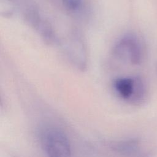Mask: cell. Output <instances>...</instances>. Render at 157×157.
Listing matches in <instances>:
<instances>
[{
	"instance_id": "cell-4",
	"label": "cell",
	"mask_w": 157,
	"mask_h": 157,
	"mask_svg": "<svg viewBox=\"0 0 157 157\" xmlns=\"http://www.w3.org/2000/svg\"><path fill=\"white\" fill-rule=\"evenodd\" d=\"M113 151L126 157H138L140 151L139 142L135 139H124L113 141L110 144Z\"/></svg>"
},
{
	"instance_id": "cell-1",
	"label": "cell",
	"mask_w": 157,
	"mask_h": 157,
	"mask_svg": "<svg viewBox=\"0 0 157 157\" xmlns=\"http://www.w3.org/2000/svg\"><path fill=\"white\" fill-rule=\"evenodd\" d=\"M39 139L48 157H72L70 142L59 129L53 126L44 128L40 132Z\"/></svg>"
},
{
	"instance_id": "cell-5",
	"label": "cell",
	"mask_w": 157,
	"mask_h": 157,
	"mask_svg": "<svg viewBox=\"0 0 157 157\" xmlns=\"http://www.w3.org/2000/svg\"><path fill=\"white\" fill-rule=\"evenodd\" d=\"M64 9L74 15H81L86 10L85 0H61Z\"/></svg>"
},
{
	"instance_id": "cell-2",
	"label": "cell",
	"mask_w": 157,
	"mask_h": 157,
	"mask_svg": "<svg viewBox=\"0 0 157 157\" xmlns=\"http://www.w3.org/2000/svg\"><path fill=\"white\" fill-rule=\"evenodd\" d=\"M113 54L120 60L133 65H139L145 57L144 45L138 36L128 34L115 43L113 47Z\"/></svg>"
},
{
	"instance_id": "cell-3",
	"label": "cell",
	"mask_w": 157,
	"mask_h": 157,
	"mask_svg": "<svg viewBox=\"0 0 157 157\" xmlns=\"http://www.w3.org/2000/svg\"><path fill=\"white\" fill-rule=\"evenodd\" d=\"M112 86L119 98L133 104L140 103L145 96V85L139 76L117 77Z\"/></svg>"
}]
</instances>
